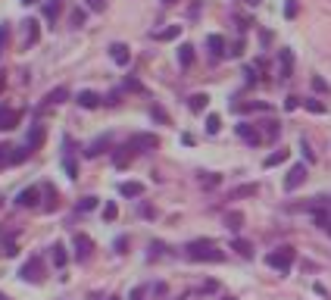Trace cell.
Listing matches in <instances>:
<instances>
[{
	"label": "cell",
	"mask_w": 331,
	"mask_h": 300,
	"mask_svg": "<svg viewBox=\"0 0 331 300\" xmlns=\"http://www.w3.org/2000/svg\"><path fill=\"white\" fill-rule=\"evenodd\" d=\"M184 253H188V260L194 263H222L225 260V250H219V244L213 241H191L188 247H184Z\"/></svg>",
	"instance_id": "obj_1"
},
{
	"label": "cell",
	"mask_w": 331,
	"mask_h": 300,
	"mask_svg": "<svg viewBox=\"0 0 331 300\" xmlns=\"http://www.w3.org/2000/svg\"><path fill=\"white\" fill-rule=\"evenodd\" d=\"M294 260H297V250L294 247H275L272 253L266 256V263L272 266V269H278V272H291V266H294Z\"/></svg>",
	"instance_id": "obj_2"
},
{
	"label": "cell",
	"mask_w": 331,
	"mask_h": 300,
	"mask_svg": "<svg viewBox=\"0 0 331 300\" xmlns=\"http://www.w3.org/2000/svg\"><path fill=\"white\" fill-rule=\"evenodd\" d=\"M131 153H144V150H156L159 147V138L156 135H150V132H138V135H131L128 144H125Z\"/></svg>",
	"instance_id": "obj_3"
},
{
	"label": "cell",
	"mask_w": 331,
	"mask_h": 300,
	"mask_svg": "<svg viewBox=\"0 0 331 300\" xmlns=\"http://www.w3.org/2000/svg\"><path fill=\"white\" fill-rule=\"evenodd\" d=\"M19 275L25 281H31V285H38L41 278H44V263H41V256H31V260H25V266L19 269Z\"/></svg>",
	"instance_id": "obj_4"
},
{
	"label": "cell",
	"mask_w": 331,
	"mask_h": 300,
	"mask_svg": "<svg viewBox=\"0 0 331 300\" xmlns=\"http://www.w3.org/2000/svg\"><path fill=\"white\" fill-rule=\"evenodd\" d=\"M237 138L247 141L250 147H259V144L266 141V138H262V132H259L256 125H250V122H241V125H237Z\"/></svg>",
	"instance_id": "obj_5"
},
{
	"label": "cell",
	"mask_w": 331,
	"mask_h": 300,
	"mask_svg": "<svg viewBox=\"0 0 331 300\" xmlns=\"http://www.w3.org/2000/svg\"><path fill=\"white\" fill-rule=\"evenodd\" d=\"M303 182H306V163H297V166H291V172L284 178V191H297Z\"/></svg>",
	"instance_id": "obj_6"
},
{
	"label": "cell",
	"mask_w": 331,
	"mask_h": 300,
	"mask_svg": "<svg viewBox=\"0 0 331 300\" xmlns=\"http://www.w3.org/2000/svg\"><path fill=\"white\" fill-rule=\"evenodd\" d=\"M22 122V109H0V132H10V128H16Z\"/></svg>",
	"instance_id": "obj_7"
},
{
	"label": "cell",
	"mask_w": 331,
	"mask_h": 300,
	"mask_svg": "<svg viewBox=\"0 0 331 300\" xmlns=\"http://www.w3.org/2000/svg\"><path fill=\"white\" fill-rule=\"evenodd\" d=\"M38 200H41V188L38 185H31V188H25V191L16 194V203H19V207H35Z\"/></svg>",
	"instance_id": "obj_8"
},
{
	"label": "cell",
	"mask_w": 331,
	"mask_h": 300,
	"mask_svg": "<svg viewBox=\"0 0 331 300\" xmlns=\"http://www.w3.org/2000/svg\"><path fill=\"white\" fill-rule=\"evenodd\" d=\"M22 28H25L22 47H31V44L38 41V28H41V22H38V19H25V22H22Z\"/></svg>",
	"instance_id": "obj_9"
},
{
	"label": "cell",
	"mask_w": 331,
	"mask_h": 300,
	"mask_svg": "<svg viewBox=\"0 0 331 300\" xmlns=\"http://www.w3.org/2000/svg\"><path fill=\"white\" fill-rule=\"evenodd\" d=\"M41 144H44V128H41V122H35L28 128V138H25V147L28 150H38Z\"/></svg>",
	"instance_id": "obj_10"
},
{
	"label": "cell",
	"mask_w": 331,
	"mask_h": 300,
	"mask_svg": "<svg viewBox=\"0 0 331 300\" xmlns=\"http://www.w3.org/2000/svg\"><path fill=\"white\" fill-rule=\"evenodd\" d=\"M72 244H75V250H78V260H88L91 250H94V241H91L88 235H75Z\"/></svg>",
	"instance_id": "obj_11"
},
{
	"label": "cell",
	"mask_w": 331,
	"mask_h": 300,
	"mask_svg": "<svg viewBox=\"0 0 331 300\" xmlns=\"http://www.w3.org/2000/svg\"><path fill=\"white\" fill-rule=\"evenodd\" d=\"M63 100H69V88L66 84H59V88H53L44 97V109H50V107H56V104H63Z\"/></svg>",
	"instance_id": "obj_12"
},
{
	"label": "cell",
	"mask_w": 331,
	"mask_h": 300,
	"mask_svg": "<svg viewBox=\"0 0 331 300\" xmlns=\"http://www.w3.org/2000/svg\"><path fill=\"white\" fill-rule=\"evenodd\" d=\"M100 104H103V97H100L97 91H81L78 94V107L81 109H97Z\"/></svg>",
	"instance_id": "obj_13"
},
{
	"label": "cell",
	"mask_w": 331,
	"mask_h": 300,
	"mask_svg": "<svg viewBox=\"0 0 331 300\" xmlns=\"http://www.w3.org/2000/svg\"><path fill=\"white\" fill-rule=\"evenodd\" d=\"M109 56H113L116 66H128L131 63V54H128V47H125V44H113V47H109Z\"/></svg>",
	"instance_id": "obj_14"
},
{
	"label": "cell",
	"mask_w": 331,
	"mask_h": 300,
	"mask_svg": "<svg viewBox=\"0 0 331 300\" xmlns=\"http://www.w3.org/2000/svg\"><path fill=\"white\" fill-rule=\"evenodd\" d=\"M291 69H294V54L291 50H281L278 54V72H281V79H291Z\"/></svg>",
	"instance_id": "obj_15"
},
{
	"label": "cell",
	"mask_w": 331,
	"mask_h": 300,
	"mask_svg": "<svg viewBox=\"0 0 331 300\" xmlns=\"http://www.w3.org/2000/svg\"><path fill=\"white\" fill-rule=\"evenodd\" d=\"M206 47H209V54H213V56H225V54H228L222 35H209V38H206Z\"/></svg>",
	"instance_id": "obj_16"
},
{
	"label": "cell",
	"mask_w": 331,
	"mask_h": 300,
	"mask_svg": "<svg viewBox=\"0 0 331 300\" xmlns=\"http://www.w3.org/2000/svg\"><path fill=\"white\" fill-rule=\"evenodd\" d=\"M119 194H122V197H141L144 185L141 182H122V185H119Z\"/></svg>",
	"instance_id": "obj_17"
},
{
	"label": "cell",
	"mask_w": 331,
	"mask_h": 300,
	"mask_svg": "<svg viewBox=\"0 0 331 300\" xmlns=\"http://www.w3.org/2000/svg\"><path fill=\"white\" fill-rule=\"evenodd\" d=\"M206 104H209V97H206V94H191V97H188L191 113H203V109H206Z\"/></svg>",
	"instance_id": "obj_18"
},
{
	"label": "cell",
	"mask_w": 331,
	"mask_h": 300,
	"mask_svg": "<svg viewBox=\"0 0 331 300\" xmlns=\"http://www.w3.org/2000/svg\"><path fill=\"white\" fill-rule=\"evenodd\" d=\"M231 250H237L244 260H250V256H253V244L244 241V238H234V241H231Z\"/></svg>",
	"instance_id": "obj_19"
},
{
	"label": "cell",
	"mask_w": 331,
	"mask_h": 300,
	"mask_svg": "<svg viewBox=\"0 0 331 300\" xmlns=\"http://www.w3.org/2000/svg\"><path fill=\"white\" fill-rule=\"evenodd\" d=\"M287 157H291V150H275V153H269V157H266V163H262V166H266V169L281 166V163H284Z\"/></svg>",
	"instance_id": "obj_20"
},
{
	"label": "cell",
	"mask_w": 331,
	"mask_h": 300,
	"mask_svg": "<svg viewBox=\"0 0 331 300\" xmlns=\"http://www.w3.org/2000/svg\"><path fill=\"white\" fill-rule=\"evenodd\" d=\"M178 63H181V69H188V66L194 63V47H191V44H181V47H178Z\"/></svg>",
	"instance_id": "obj_21"
},
{
	"label": "cell",
	"mask_w": 331,
	"mask_h": 300,
	"mask_svg": "<svg viewBox=\"0 0 331 300\" xmlns=\"http://www.w3.org/2000/svg\"><path fill=\"white\" fill-rule=\"evenodd\" d=\"M178 35H181V25H169V28H163V31H153L156 41H175Z\"/></svg>",
	"instance_id": "obj_22"
},
{
	"label": "cell",
	"mask_w": 331,
	"mask_h": 300,
	"mask_svg": "<svg viewBox=\"0 0 331 300\" xmlns=\"http://www.w3.org/2000/svg\"><path fill=\"white\" fill-rule=\"evenodd\" d=\"M253 194H259V185H241V188H234V191H231V200H241V197H253Z\"/></svg>",
	"instance_id": "obj_23"
},
{
	"label": "cell",
	"mask_w": 331,
	"mask_h": 300,
	"mask_svg": "<svg viewBox=\"0 0 331 300\" xmlns=\"http://www.w3.org/2000/svg\"><path fill=\"white\" fill-rule=\"evenodd\" d=\"M103 147H109V135H103V138H97L94 144H88V157H97V153H103Z\"/></svg>",
	"instance_id": "obj_24"
},
{
	"label": "cell",
	"mask_w": 331,
	"mask_h": 300,
	"mask_svg": "<svg viewBox=\"0 0 331 300\" xmlns=\"http://www.w3.org/2000/svg\"><path fill=\"white\" fill-rule=\"evenodd\" d=\"M278 135H281V125H278V122H266V125H262V138H266V141H275Z\"/></svg>",
	"instance_id": "obj_25"
},
{
	"label": "cell",
	"mask_w": 331,
	"mask_h": 300,
	"mask_svg": "<svg viewBox=\"0 0 331 300\" xmlns=\"http://www.w3.org/2000/svg\"><path fill=\"white\" fill-rule=\"evenodd\" d=\"M225 225L231 228V231H237V228L244 225V216H241V213H237V210H234V213H225Z\"/></svg>",
	"instance_id": "obj_26"
},
{
	"label": "cell",
	"mask_w": 331,
	"mask_h": 300,
	"mask_svg": "<svg viewBox=\"0 0 331 300\" xmlns=\"http://www.w3.org/2000/svg\"><path fill=\"white\" fill-rule=\"evenodd\" d=\"M59 6H63L59 0H50V3L44 6V16H47V22H56V16H59Z\"/></svg>",
	"instance_id": "obj_27"
},
{
	"label": "cell",
	"mask_w": 331,
	"mask_h": 300,
	"mask_svg": "<svg viewBox=\"0 0 331 300\" xmlns=\"http://www.w3.org/2000/svg\"><path fill=\"white\" fill-rule=\"evenodd\" d=\"M75 207H78V213H91V210H97V197H81Z\"/></svg>",
	"instance_id": "obj_28"
},
{
	"label": "cell",
	"mask_w": 331,
	"mask_h": 300,
	"mask_svg": "<svg viewBox=\"0 0 331 300\" xmlns=\"http://www.w3.org/2000/svg\"><path fill=\"white\" fill-rule=\"evenodd\" d=\"M303 107H306L309 109V113H325V104H322V100H316V97H309V100H303Z\"/></svg>",
	"instance_id": "obj_29"
},
{
	"label": "cell",
	"mask_w": 331,
	"mask_h": 300,
	"mask_svg": "<svg viewBox=\"0 0 331 300\" xmlns=\"http://www.w3.org/2000/svg\"><path fill=\"white\" fill-rule=\"evenodd\" d=\"M63 166H66V172H69V178H78V163H75V157H72V153L63 160Z\"/></svg>",
	"instance_id": "obj_30"
},
{
	"label": "cell",
	"mask_w": 331,
	"mask_h": 300,
	"mask_svg": "<svg viewBox=\"0 0 331 300\" xmlns=\"http://www.w3.org/2000/svg\"><path fill=\"white\" fill-rule=\"evenodd\" d=\"M219 128H222V119H219L216 113H213V116H206V132H209V135H216Z\"/></svg>",
	"instance_id": "obj_31"
},
{
	"label": "cell",
	"mask_w": 331,
	"mask_h": 300,
	"mask_svg": "<svg viewBox=\"0 0 331 300\" xmlns=\"http://www.w3.org/2000/svg\"><path fill=\"white\" fill-rule=\"evenodd\" d=\"M150 116H153V119H156V122H169V113H166V109H163V107H156V104H153V107H150Z\"/></svg>",
	"instance_id": "obj_32"
},
{
	"label": "cell",
	"mask_w": 331,
	"mask_h": 300,
	"mask_svg": "<svg viewBox=\"0 0 331 300\" xmlns=\"http://www.w3.org/2000/svg\"><path fill=\"white\" fill-rule=\"evenodd\" d=\"M125 88L134 91V94H147V88H144V84H141L138 79H125Z\"/></svg>",
	"instance_id": "obj_33"
},
{
	"label": "cell",
	"mask_w": 331,
	"mask_h": 300,
	"mask_svg": "<svg viewBox=\"0 0 331 300\" xmlns=\"http://www.w3.org/2000/svg\"><path fill=\"white\" fill-rule=\"evenodd\" d=\"M10 157H13V147H10V144H0V166H6Z\"/></svg>",
	"instance_id": "obj_34"
},
{
	"label": "cell",
	"mask_w": 331,
	"mask_h": 300,
	"mask_svg": "<svg viewBox=\"0 0 331 300\" xmlns=\"http://www.w3.org/2000/svg\"><path fill=\"white\" fill-rule=\"evenodd\" d=\"M53 266H66V250H63V247H53Z\"/></svg>",
	"instance_id": "obj_35"
},
{
	"label": "cell",
	"mask_w": 331,
	"mask_h": 300,
	"mask_svg": "<svg viewBox=\"0 0 331 300\" xmlns=\"http://www.w3.org/2000/svg\"><path fill=\"white\" fill-rule=\"evenodd\" d=\"M6 41H10V25H0V56H3Z\"/></svg>",
	"instance_id": "obj_36"
},
{
	"label": "cell",
	"mask_w": 331,
	"mask_h": 300,
	"mask_svg": "<svg viewBox=\"0 0 331 300\" xmlns=\"http://www.w3.org/2000/svg\"><path fill=\"white\" fill-rule=\"evenodd\" d=\"M116 216H119V210H116V203H106V207H103V219H106V222H113Z\"/></svg>",
	"instance_id": "obj_37"
},
{
	"label": "cell",
	"mask_w": 331,
	"mask_h": 300,
	"mask_svg": "<svg viewBox=\"0 0 331 300\" xmlns=\"http://www.w3.org/2000/svg\"><path fill=\"white\" fill-rule=\"evenodd\" d=\"M312 88L325 94V91H328V82H325V79H319V75H312Z\"/></svg>",
	"instance_id": "obj_38"
},
{
	"label": "cell",
	"mask_w": 331,
	"mask_h": 300,
	"mask_svg": "<svg viewBox=\"0 0 331 300\" xmlns=\"http://www.w3.org/2000/svg\"><path fill=\"white\" fill-rule=\"evenodd\" d=\"M284 16H287V19H294V16H297V0H287V3H284Z\"/></svg>",
	"instance_id": "obj_39"
},
{
	"label": "cell",
	"mask_w": 331,
	"mask_h": 300,
	"mask_svg": "<svg viewBox=\"0 0 331 300\" xmlns=\"http://www.w3.org/2000/svg\"><path fill=\"white\" fill-rule=\"evenodd\" d=\"M88 6H91L94 13H103V10H106V0H88Z\"/></svg>",
	"instance_id": "obj_40"
},
{
	"label": "cell",
	"mask_w": 331,
	"mask_h": 300,
	"mask_svg": "<svg viewBox=\"0 0 331 300\" xmlns=\"http://www.w3.org/2000/svg\"><path fill=\"white\" fill-rule=\"evenodd\" d=\"M128 300H147V288H134Z\"/></svg>",
	"instance_id": "obj_41"
},
{
	"label": "cell",
	"mask_w": 331,
	"mask_h": 300,
	"mask_svg": "<svg viewBox=\"0 0 331 300\" xmlns=\"http://www.w3.org/2000/svg\"><path fill=\"white\" fill-rule=\"evenodd\" d=\"M300 150H303V157H306L309 163H312V160H316V153H312V150H309V144H306V141H300Z\"/></svg>",
	"instance_id": "obj_42"
},
{
	"label": "cell",
	"mask_w": 331,
	"mask_h": 300,
	"mask_svg": "<svg viewBox=\"0 0 331 300\" xmlns=\"http://www.w3.org/2000/svg\"><path fill=\"white\" fill-rule=\"evenodd\" d=\"M219 185V175H203V188H216Z\"/></svg>",
	"instance_id": "obj_43"
},
{
	"label": "cell",
	"mask_w": 331,
	"mask_h": 300,
	"mask_svg": "<svg viewBox=\"0 0 331 300\" xmlns=\"http://www.w3.org/2000/svg\"><path fill=\"white\" fill-rule=\"evenodd\" d=\"M241 54H244V41H237V44L228 50V56H241Z\"/></svg>",
	"instance_id": "obj_44"
},
{
	"label": "cell",
	"mask_w": 331,
	"mask_h": 300,
	"mask_svg": "<svg viewBox=\"0 0 331 300\" xmlns=\"http://www.w3.org/2000/svg\"><path fill=\"white\" fill-rule=\"evenodd\" d=\"M297 107H300V97H287L284 100V109H297Z\"/></svg>",
	"instance_id": "obj_45"
},
{
	"label": "cell",
	"mask_w": 331,
	"mask_h": 300,
	"mask_svg": "<svg viewBox=\"0 0 331 300\" xmlns=\"http://www.w3.org/2000/svg\"><path fill=\"white\" fill-rule=\"evenodd\" d=\"M141 216H144V219H153V207H150V203H144V207H141Z\"/></svg>",
	"instance_id": "obj_46"
},
{
	"label": "cell",
	"mask_w": 331,
	"mask_h": 300,
	"mask_svg": "<svg viewBox=\"0 0 331 300\" xmlns=\"http://www.w3.org/2000/svg\"><path fill=\"white\" fill-rule=\"evenodd\" d=\"M125 247H128V238H119V241H116V250L125 253Z\"/></svg>",
	"instance_id": "obj_47"
},
{
	"label": "cell",
	"mask_w": 331,
	"mask_h": 300,
	"mask_svg": "<svg viewBox=\"0 0 331 300\" xmlns=\"http://www.w3.org/2000/svg\"><path fill=\"white\" fill-rule=\"evenodd\" d=\"M119 97H122V94H119V91H113V94L106 97V104H109V107H116V104H119Z\"/></svg>",
	"instance_id": "obj_48"
},
{
	"label": "cell",
	"mask_w": 331,
	"mask_h": 300,
	"mask_svg": "<svg viewBox=\"0 0 331 300\" xmlns=\"http://www.w3.org/2000/svg\"><path fill=\"white\" fill-rule=\"evenodd\" d=\"M3 84H6V75H3V72H0V91H3Z\"/></svg>",
	"instance_id": "obj_49"
},
{
	"label": "cell",
	"mask_w": 331,
	"mask_h": 300,
	"mask_svg": "<svg viewBox=\"0 0 331 300\" xmlns=\"http://www.w3.org/2000/svg\"><path fill=\"white\" fill-rule=\"evenodd\" d=\"M163 3H166V6H172V3H178V0H163Z\"/></svg>",
	"instance_id": "obj_50"
},
{
	"label": "cell",
	"mask_w": 331,
	"mask_h": 300,
	"mask_svg": "<svg viewBox=\"0 0 331 300\" xmlns=\"http://www.w3.org/2000/svg\"><path fill=\"white\" fill-rule=\"evenodd\" d=\"M247 3H250V6H256V3H259V0H247Z\"/></svg>",
	"instance_id": "obj_51"
},
{
	"label": "cell",
	"mask_w": 331,
	"mask_h": 300,
	"mask_svg": "<svg viewBox=\"0 0 331 300\" xmlns=\"http://www.w3.org/2000/svg\"><path fill=\"white\" fill-rule=\"evenodd\" d=\"M325 231H328V235H331V222H328V228H325Z\"/></svg>",
	"instance_id": "obj_52"
},
{
	"label": "cell",
	"mask_w": 331,
	"mask_h": 300,
	"mask_svg": "<svg viewBox=\"0 0 331 300\" xmlns=\"http://www.w3.org/2000/svg\"><path fill=\"white\" fill-rule=\"evenodd\" d=\"M22 3H35V0H22Z\"/></svg>",
	"instance_id": "obj_53"
},
{
	"label": "cell",
	"mask_w": 331,
	"mask_h": 300,
	"mask_svg": "<svg viewBox=\"0 0 331 300\" xmlns=\"http://www.w3.org/2000/svg\"><path fill=\"white\" fill-rule=\"evenodd\" d=\"M0 300H6V297H3V294H0Z\"/></svg>",
	"instance_id": "obj_54"
},
{
	"label": "cell",
	"mask_w": 331,
	"mask_h": 300,
	"mask_svg": "<svg viewBox=\"0 0 331 300\" xmlns=\"http://www.w3.org/2000/svg\"><path fill=\"white\" fill-rule=\"evenodd\" d=\"M109 300H119V297H109Z\"/></svg>",
	"instance_id": "obj_55"
},
{
	"label": "cell",
	"mask_w": 331,
	"mask_h": 300,
	"mask_svg": "<svg viewBox=\"0 0 331 300\" xmlns=\"http://www.w3.org/2000/svg\"><path fill=\"white\" fill-rule=\"evenodd\" d=\"M328 207H331V200H328Z\"/></svg>",
	"instance_id": "obj_56"
}]
</instances>
